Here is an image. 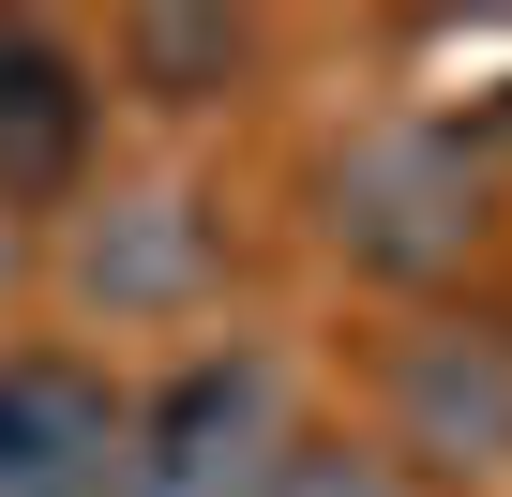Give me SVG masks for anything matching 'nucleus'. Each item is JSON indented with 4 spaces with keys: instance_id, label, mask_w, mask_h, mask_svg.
Wrapping results in <instances>:
<instances>
[{
    "instance_id": "39448f33",
    "label": "nucleus",
    "mask_w": 512,
    "mask_h": 497,
    "mask_svg": "<svg viewBox=\"0 0 512 497\" xmlns=\"http://www.w3.org/2000/svg\"><path fill=\"white\" fill-rule=\"evenodd\" d=\"M136 76H166V106H211V76H241V16H151Z\"/></svg>"
},
{
    "instance_id": "20e7f679",
    "label": "nucleus",
    "mask_w": 512,
    "mask_h": 497,
    "mask_svg": "<svg viewBox=\"0 0 512 497\" xmlns=\"http://www.w3.org/2000/svg\"><path fill=\"white\" fill-rule=\"evenodd\" d=\"M407 422L452 452V467H482V452H512V347L482 362V392H467V347H422L407 362Z\"/></svg>"
},
{
    "instance_id": "f03ea898",
    "label": "nucleus",
    "mask_w": 512,
    "mask_h": 497,
    "mask_svg": "<svg viewBox=\"0 0 512 497\" xmlns=\"http://www.w3.org/2000/svg\"><path fill=\"white\" fill-rule=\"evenodd\" d=\"M121 392L61 347H16L0 362V497H106L121 482Z\"/></svg>"
},
{
    "instance_id": "f257e3e1",
    "label": "nucleus",
    "mask_w": 512,
    "mask_h": 497,
    "mask_svg": "<svg viewBox=\"0 0 512 497\" xmlns=\"http://www.w3.org/2000/svg\"><path fill=\"white\" fill-rule=\"evenodd\" d=\"M106 497H302V437H287V377L256 347L181 362L136 422H121V482Z\"/></svg>"
},
{
    "instance_id": "7ed1b4c3",
    "label": "nucleus",
    "mask_w": 512,
    "mask_h": 497,
    "mask_svg": "<svg viewBox=\"0 0 512 497\" xmlns=\"http://www.w3.org/2000/svg\"><path fill=\"white\" fill-rule=\"evenodd\" d=\"M76 166H91V61L31 16H0V196L16 211L76 196Z\"/></svg>"
}]
</instances>
